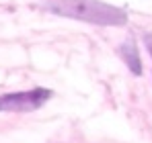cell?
<instances>
[{"instance_id":"cell-2","label":"cell","mask_w":152,"mask_h":143,"mask_svg":"<svg viewBox=\"0 0 152 143\" xmlns=\"http://www.w3.org/2000/svg\"><path fill=\"white\" fill-rule=\"evenodd\" d=\"M53 92L48 88H33L27 92H10L0 96V113H33L41 108Z\"/></svg>"},{"instance_id":"cell-4","label":"cell","mask_w":152,"mask_h":143,"mask_svg":"<svg viewBox=\"0 0 152 143\" xmlns=\"http://www.w3.org/2000/svg\"><path fill=\"white\" fill-rule=\"evenodd\" d=\"M144 43H146V47H148V53L152 55V33H146V35H144Z\"/></svg>"},{"instance_id":"cell-3","label":"cell","mask_w":152,"mask_h":143,"mask_svg":"<svg viewBox=\"0 0 152 143\" xmlns=\"http://www.w3.org/2000/svg\"><path fill=\"white\" fill-rule=\"evenodd\" d=\"M119 55L124 57V61L127 64V68L129 72L134 74V76H140L142 74V61H140V53H138V47H136V41L129 37L127 41L121 43V47H119Z\"/></svg>"},{"instance_id":"cell-1","label":"cell","mask_w":152,"mask_h":143,"mask_svg":"<svg viewBox=\"0 0 152 143\" xmlns=\"http://www.w3.org/2000/svg\"><path fill=\"white\" fill-rule=\"evenodd\" d=\"M43 6L53 14L101 27H121L127 23L126 10L101 0H45Z\"/></svg>"}]
</instances>
